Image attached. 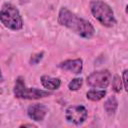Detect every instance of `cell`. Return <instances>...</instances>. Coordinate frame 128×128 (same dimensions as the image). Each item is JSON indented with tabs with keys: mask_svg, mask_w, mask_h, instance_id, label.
Wrapping results in <instances>:
<instances>
[{
	"mask_svg": "<svg viewBox=\"0 0 128 128\" xmlns=\"http://www.w3.org/2000/svg\"><path fill=\"white\" fill-rule=\"evenodd\" d=\"M103 107L108 115H114L118 107V101L114 96H111L104 102Z\"/></svg>",
	"mask_w": 128,
	"mask_h": 128,
	"instance_id": "cell-10",
	"label": "cell"
},
{
	"mask_svg": "<svg viewBox=\"0 0 128 128\" xmlns=\"http://www.w3.org/2000/svg\"><path fill=\"white\" fill-rule=\"evenodd\" d=\"M90 10L94 18L105 27H113L116 24V18L110 5L103 0H92Z\"/></svg>",
	"mask_w": 128,
	"mask_h": 128,
	"instance_id": "cell-2",
	"label": "cell"
},
{
	"mask_svg": "<svg viewBox=\"0 0 128 128\" xmlns=\"http://www.w3.org/2000/svg\"><path fill=\"white\" fill-rule=\"evenodd\" d=\"M13 92L15 97L20 99H28V100H35L44 98L51 95V92L46 90H40L37 88H30L27 87L24 81V78L19 76L15 81V85L13 88Z\"/></svg>",
	"mask_w": 128,
	"mask_h": 128,
	"instance_id": "cell-4",
	"label": "cell"
},
{
	"mask_svg": "<svg viewBox=\"0 0 128 128\" xmlns=\"http://www.w3.org/2000/svg\"><path fill=\"white\" fill-rule=\"evenodd\" d=\"M41 84L47 90H57L61 85V80L59 78L51 77L48 75H43L40 78Z\"/></svg>",
	"mask_w": 128,
	"mask_h": 128,
	"instance_id": "cell-9",
	"label": "cell"
},
{
	"mask_svg": "<svg viewBox=\"0 0 128 128\" xmlns=\"http://www.w3.org/2000/svg\"><path fill=\"white\" fill-rule=\"evenodd\" d=\"M106 95V90L105 89H101V90H89L86 93V97L87 99L91 100V101H99L101 99H103Z\"/></svg>",
	"mask_w": 128,
	"mask_h": 128,
	"instance_id": "cell-11",
	"label": "cell"
},
{
	"mask_svg": "<svg viewBox=\"0 0 128 128\" xmlns=\"http://www.w3.org/2000/svg\"><path fill=\"white\" fill-rule=\"evenodd\" d=\"M26 126H28V127H35L32 124H24V125H21V127H26Z\"/></svg>",
	"mask_w": 128,
	"mask_h": 128,
	"instance_id": "cell-16",
	"label": "cell"
},
{
	"mask_svg": "<svg viewBox=\"0 0 128 128\" xmlns=\"http://www.w3.org/2000/svg\"><path fill=\"white\" fill-rule=\"evenodd\" d=\"M82 85H83V79L82 78H74L69 82L68 88L71 91H77L82 87Z\"/></svg>",
	"mask_w": 128,
	"mask_h": 128,
	"instance_id": "cell-12",
	"label": "cell"
},
{
	"mask_svg": "<svg viewBox=\"0 0 128 128\" xmlns=\"http://www.w3.org/2000/svg\"><path fill=\"white\" fill-rule=\"evenodd\" d=\"M122 85H123V82H122V79L120 78L119 75H114L113 78H112V88L115 92L119 93L121 90H122Z\"/></svg>",
	"mask_w": 128,
	"mask_h": 128,
	"instance_id": "cell-13",
	"label": "cell"
},
{
	"mask_svg": "<svg viewBox=\"0 0 128 128\" xmlns=\"http://www.w3.org/2000/svg\"><path fill=\"white\" fill-rule=\"evenodd\" d=\"M86 81H87L88 86H90L92 88L105 89L109 86V84L111 82V73L107 69L95 71L87 77Z\"/></svg>",
	"mask_w": 128,
	"mask_h": 128,
	"instance_id": "cell-5",
	"label": "cell"
},
{
	"mask_svg": "<svg viewBox=\"0 0 128 128\" xmlns=\"http://www.w3.org/2000/svg\"><path fill=\"white\" fill-rule=\"evenodd\" d=\"M122 82H123V86L125 88V91L128 93V69L124 70L122 73Z\"/></svg>",
	"mask_w": 128,
	"mask_h": 128,
	"instance_id": "cell-14",
	"label": "cell"
},
{
	"mask_svg": "<svg viewBox=\"0 0 128 128\" xmlns=\"http://www.w3.org/2000/svg\"><path fill=\"white\" fill-rule=\"evenodd\" d=\"M59 67L63 70L70 71L74 74H80L83 69V61L80 58L76 59H68L59 64Z\"/></svg>",
	"mask_w": 128,
	"mask_h": 128,
	"instance_id": "cell-8",
	"label": "cell"
},
{
	"mask_svg": "<svg viewBox=\"0 0 128 128\" xmlns=\"http://www.w3.org/2000/svg\"><path fill=\"white\" fill-rule=\"evenodd\" d=\"M1 23L8 29L20 30L23 27V19L19 10L10 3H5L0 11Z\"/></svg>",
	"mask_w": 128,
	"mask_h": 128,
	"instance_id": "cell-3",
	"label": "cell"
},
{
	"mask_svg": "<svg viewBox=\"0 0 128 128\" xmlns=\"http://www.w3.org/2000/svg\"><path fill=\"white\" fill-rule=\"evenodd\" d=\"M42 56H43V52H41V53H37V54L33 55V56L31 57V59H30V63H31V64H37V63L41 60Z\"/></svg>",
	"mask_w": 128,
	"mask_h": 128,
	"instance_id": "cell-15",
	"label": "cell"
},
{
	"mask_svg": "<svg viewBox=\"0 0 128 128\" xmlns=\"http://www.w3.org/2000/svg\"><path fill=\"white\" fill-rule=\"evenodd\" d=\"M88 116L87 109L82 105H72L69 106L65 111V118L69 123L75 125H80L85 122Z\"/></svg>",
	"mask_w": 128,
	"mask_h": 128,
	"instance_id": "cell-6",
	"label": "cell"
},
{
	"mask_svg": "<svg viewBox=\"0 0 128 128\" xmlns=\"http://www.w3.org/2000/svg\"><path fill=\"white\" fill-rule=\"evenodd\" d=\"M58 22L60 25L70 29L82 38L89 39L95 33L93 25L88 20L79 17L66 7H62L59 10Z\"/></svg>",
	"mask_w": 128,
	"mask_h": 128,
	"instance_id": "cell-1",
	"label": "cell"
},
{
	"mask_svg": "<svg viewBox=\"0 0 128 128\" xmlns=\"http://www.w3.org/2000/svg\"><path fill=\"white\" fill-rule=\"evenodd\" d=\"M125 12H126V13L128 14V4L126 5V9H125Z\"/></svg>",
	"mask_w": 128,
	"mask_h": 128,
	"instance_id": "cell-17",
	"label": "cell"
},
{
	"mask_svg": "<svg viewBox=\"0 0 128 128\" xmlns=\"http://www.w3.org/2000/svg\"><path fill=\"white\" fill-rule=\"evenodd\" d=\"M47 112H48V108L44 104H40V103L30 105L27 109V114L29 118L35 122L43 121Z\"/></svg>",
	"mask_w": 128,
	"mask_h": 128,
	"instance_id": "cell-7",
	"label": "cell"
}]
</instances>
